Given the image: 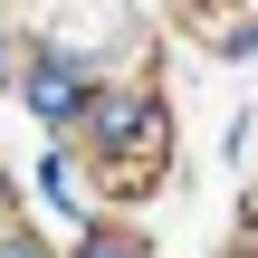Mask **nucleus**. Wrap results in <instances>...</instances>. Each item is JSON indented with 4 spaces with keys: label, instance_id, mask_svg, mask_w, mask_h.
<instances>
[{
    "label": "nucleus",
    "instance_id": "f257e3e1",
    "mask_svg": "<svg viewBox=\"0 0 258 258\" xmlns=\"http://www.w3.org/2000/svg\"><path fill=\"white\" fill-rule=\"evenodd\" d=\"M77 144H86V163H96V182L115 201H144L172 172V105L153 96V77H124V86L105 77L96 105H86V124H77Z\"/></svg>",
    "mask_w": 258,
    "mask_h": 258
},
{
    "label": "nucleus",
    "instance_id": "f03ea898",
    "mask_svg": "<svg viewBox=\"0 0 258 258\" xmlns=\"http://www.w3.org/2000/svg\"><path fill=\"white\" fill-rule=\"evenodd\" d=\"M96 86H105V77H96V57H86V48L38 38V48L19 57V105H29L48 134H77V124H86V105H96Z\"/></svg>",
    "mask_w": 258,
    "mask_h": 258
},
{
    "label": "nucleus",
    "instance_id": "7ed1b4c3",
    "mask_svg": "<svg viewBox=\"0 0 258 258\" xmlns=\"http://www.w3.org/2000/svg\"><path fill=\"white\" fill-rule=\"evenodd\" d=\"M201 48H220V57H249L258 48V0H163Z\"/></svg>",
    "mask_w": 258,
    "mask_h": 258
},
{
    "label": "nucleus",
    "instance_id": "20e7f679",
    "mask_svg": "<svg viewBox=\"0 0 258 258\" xmlns=\"http://www.w3.org/2000/svg\"><path fill=\"white\" fill-rule=\"evenodd\" d=\"M67 258H144V239H134L124 220H86V230H77V249H67Z\"/></svg>",
    "mask_w": 258,
    "mask_h": 258
},
{
    "label": "nucleus",
    "instance_id": "39448f33",
    "mask_svg": "<svg viewBox=\"0 0 258 258\" xmlns=\"http://www.w3.org/2000/svg\"><path fill=\"white\" fill-rule=\"evenodd\" d=\"M0 258H48V249H38V230H0Z\"/></svg>",
    "mask_w": 258,
    "mask_h": 258
}]
</instances>
